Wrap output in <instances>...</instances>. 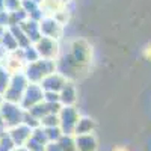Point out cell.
<instances>
[{
  "mask_svg": "<svg viewBox=\"0 0 151 151\" xmlns=\"http://www.w3.org/2000/svg\"><path fill=\"white\" fill-rule=\"evenodd\" d=\"M58 67H56V60H48V59H40L29 64L24 68V76L27 77L29 83H41L48 74L56 73Z\"/></svg>",
  "mask_w": 151,
  "mask_h": 151,
  "instance_id": "cell-1",
  "label": "cell"
},
{
  "mask_svg": "<svg viewBox=\"0 0 151 151\" xmlns=\"http://www.w3.org/2000/svg\"><path fill=\"white\" fill-rule=\"evenodd\" d=\"M27 85H29V80H27L26 76H24L23 71L12 73L11 74L9 85H8V89L3 94V100H5V101H9V103L20 104L21 98H23V94H24V91H26Z\"/></svg>",
  "mask_w": 151,
  "mask_h": 151,
  "instance_id": "cell-2",
  "label": "cell"
},
{
  "mask_svg": "<svg viewBox=\"0 0 151 151\" xmlns=\"http://www.w3.org/2000/svg\"><path fill=\"white\" fill-rule=\"evenodd\" d=\"M70 56L73 58V60L82 68H86L88 64L91 62V56H92V50L91 45L88 44V41L85 40H74L70 45Z\"/></svg>",
  "mask_w": 151,
  "mask_h": 151,
  "instance_id": "cell-3",
  "label": "cell"
},
{
  "mask_svg": "<svg viewBox=\"0 0 151 151\" xmlns=\"http://www.w3.org/2000/svg\"><path fill=\"white\" fill-rule=\"evenodd\" d=\"M0 113L5 119V125L6 129H12L18 124H23V116H24V110L21 109L20 104H15V103H9V101H5L2 106H0Z\"/></svg>",
  "mask_w": 151,
  "mask_h": 151,
  "instance_id": "cell-4",
  "label": "cell"
},
{
  "mask_svg": "<svg viewBox=\"0 0 151 151\" xmlns=\"http://www.w3.org/2000/svg\"><path fill=\"white\" fill-rule=\"evenodd\" d=\"M79 118H80V113L74 106H62V109L59 112V121H60L59 127H60L62 133L74 136V130H76Z\"/></svg>",
  "mask_w": 151,
  "mask_h": 151,
  "instance_id": "cell-5",
  "label": "cell"
},
{
  "mask_svg": "<svg viewBox=\"0 0 151 151\" xmlns=\"http://www.w3.org/2000/svg\"><path fill=\"white\" fill-rule=\"evenodd\" d=\"M44 89L41 88L40 83H29L27 88H26V91H24L23 94V98H21V101H20V106L23 110H29L32 109L33 106L36 104H40L44 101Z\"/></svg>",
  "mask_w": 151,
  "mask_h": 151,
  "instance_id": "cell-6",
  "label": "cell"
},
{
  "mask_svg": "<svg viewBox=\"0 0 151 151\" xmlns=\"http://www.w3.org/2000/svg\"><path fill=\"white\" fill-rule=\"evenodd\" d=\"M38 55L41 59H48V60H56L59 58V42L52 38L42 36L38 42L33 44Z\"/></svg>",
  "mask_w": 151,
  "mask_h": 151,
  "instance_id": "cell-7",
  "label": "cell"
},
{
  "mask_svg": "<svg viewBox=\"0 0 151 151\" xmlns=\"http://www.w3.org/2000/svg\"><path fill=\"white\" fill-rule=\"evenodd\" d=\"M40 30L41 35L45 38H52V40L59 41V38L62 36L64 32V26L52 15H45L41 21H40Z\"/></svg>",
  "mask_w": 151,
  "mask_h": 151,
  "instance_id": "cell-8",
  "label": "cell"
},
{
  "mask_svg": "<svg viewBox=\"0 0 151 151\" xmlns=\"http://www.w3.org/2000/svg\"><path fill=\"white\" fill-rule=\"evenodd\" d=\"M67 82H68V79L56 71V73L48 74L40 85L44 89V92H56V94H59L62 91V88L67 85Z\"/></svg>",
  "mask_w": 151,
  "mask_h": 151,
  "instance_id": "cell-9",
  "label": "cell"
},
{
  "mask_svg": "<svg viewBox=\"0 0 151 151\" xmlns=\"http://www.w3.org/2000/svg\"><path fill=\"white\" fill-rule=\"evenodd\" d=\"M32 132L33 130L30 127H27L26 124H18V125H15V127L9 129L8 134L12 139V142L15 144V147L20 148V147H24L27 144V141L30 139V136H32Z\"/></svg>",
  "mask_w": 151,
  "mask_h": 151,
  "instance_id": "cell-10",
  "label": "cell"
},
{
  "mask_svg": "<svg viewBox=\"0 0 151 151\" xmlns=\"http://www.w3.org/2000/svg\"><path fill=\"white\" fill-rule=\"evenodd\" d=\"M59 101L62 106H74L77 101V88L71 80H68L59 92Z\"/></svg>",
  "mask_w": 151,
  "mask_h": 151,
  "instance_id": "cell-11",
  "label": "cell"
},
{
  "mask_svg": "<svg viewBox=\"0 0 151 151\" xmlns=\"http://www.w3.org/2000/svg\"><path fill=\"white\" fill-rule=\"evenodd\" d=\"M20 27L23 29V32L26 33V36L29 38V41L32 42V44H35V42H38L42 38V35H41V30H40V23H36V21H33V20H26L23 24H20Z\"/></svg>",
  "mask_w": 151,
  "mask_h": 151,
  "instance_id": "cell-12",
  "label": "cell"
},
{
  "mask_svg": "<svg viewBox=\"0 0 151 151\" xmlns=\"http://www.w3.org/2000/svg\"><path fill=\"white\" fill-rule=\"evenodd\" d=\"M74 141H76V150L77 151H95L97 150V139L92 133L74 136Z\"/></svg>",
  "mask_w": 151,
  "mask_h": 151,
  "instance_id": "cell-13",
  "label": "cell"
},
{
  "mask_svg": "<svg viewBox=\"0 0 151 151\" xmlns=\"http://www.w3.org/2000/svg\"><path fill=\"white\" fill-rule=\"evenodd\" d=\"M95 127V122L88 118V116H80L77 121V125H76V130H74V136H79V134H89L92 133Z\"/></svg>",
  "mask_w": 151,
  "mask_h": 151,
  "instance_id": "cell-14",
  "label": "cell"
},
{
  "mask_svg": "<svg viewBox=\"0 0 151 151\" xmlns=\"http://www.w3.org/2000/svg\"><path fill=\"white\" fill-rule=\"evenodd\" d=\"M8 30L12 33V36L15 38V41H17V44H18L20 48H26V47H29V45L32 44V42L29 41V38L26 36V33L23 32V29H21L20 26H11Z\"/></svg>",
  "mask_w": 151,
  "mask_h": 151,
  "instance_id": "cell-15",
  "label": "cell"
},
{
  "mask_svg": "<svg viewBox=\"0 0 151 151\" xmlns=\"http://www.w3.org/2000/svg\"><path fill=\"white\" fill-rule=\"evenodd\" d=\"M0 47H2L8 55L12 53V52H15L17 48H20L18 44H17V41H15V38L12 36V33H11L9 30H6V33L3 35L2 41H0Z\"/></svg>",
  "mask_w": 151,
  "mask_h": 151,
  "instance_id": "cell-16",
  "label": "cell"
},
{
  "mask_svg": "<svg viewBox=\"0 0 151 151\" xmlns=\"http://www.w3.org/2000/svg\"><path fill=\"white\" fill-rule=\"evenodd\" d=\"M9 80H11V71L6 68L5 64L0 62V95H2V97H3L5 91L8 89Z\"/></svg>",
  "mask_w": 151,
  "mask_h": 151,
  "instance_id": "cell-17",
  "label": "cell"
},
{
  "mask_svg": "<svg viewBox=\"0 0 151 151\" xmlns=\"http://www.w3.org/2000/svg\"><path fill=\"white\" fill-rule=\"evenodd\" d=\"M23 59H24V64H26V65L33 64V62H36V60L41 59L33 44H30V45L26 47V48H23Z\"/></svg>",
  "mask_w": 151,
  "mask_h": 151,
  "instance_id": "cell-18",
  "label": "cell"
},
{
  "mask_svg": "<svg viewBox=\"0 0 151 151\" xmlns=\"http://www.w3.org/2000/svg\"><path fill=\"white\" fill-rule=\"evenodd\" d=\"M58 144L60 145L62 151H77L76 150V141L73 134H62V137L58 141Z\"/></svg>",
  "mask_w": 151,
  "mask_h": 151,
  "instance_id": "cell-19",
  "label": "cell"
},
{
  "mask_svg": "<svg viewBox=\"0 0 151 151\" xmlns=\"http://www.w3.org/2000/svg\"><path fill=\"white\" fill-rule=\"evenodd\" d=\"M59 113H48L41 119V127L42 129H52V127H59Z\"/></svg>",
  "mask_w": 151,
  "mask_h": 151,
  "instance_id": "cell-20",
  "label": "cell"
},
{
  "mask_svg": "<svg viewBox=\"0 0 151 151\" xmlns=\"http://www.w3.org/2000/svg\"><path fill=\"white\" fill-rule=\"evenodd\" d=\"M21 2L23 0H5L3 2V11L8 14H14V12L21 9Z\"/></svg>",
  "mask_w": 151,
  "mask_h": 151,
  "instance_id": "cell-21",
  "label": "cell"
},
{
  "mask_svg": "<svg viewBox=\"0 0 151 151\" xmlns=\"http://www.w3.org/2000/svg\"><path fill=\"white\" fill-rule=\"evenodd\" d=\"M40 6H41V5L35 3L33 0H23V2H21V9H23V11L27 14V17L32 14L33 11H36V9L40 8Z\"/></svg>",
  "mask_w": 151,
  "mask_h": 151,
  "instance_id": "cell-22",
  "label": "cell"
},
{
  "mask_svg": "<svg viewBox=\"0 0 151 151\" xmlns=\"http://www.w3.org/2000/svg\"><path fill=\"white\" fill-rule=\"evenodd\" d=\"M9 26H11V17L6 11H2L0 12V27L9 29Z\"/></svg>",
  "mask_w": 151,
  "mask_h": 151,
  "instance_id": "cell-23",
  "label": "cell"
},
{
  "mask_svg": "<svg viewBox=\"0 0 151 151\" xmlns=\"http://www.w3.org/2000/svg\"><path fill=\"white\" fill-rule=\"evenodd\" d=\"M44 101H45V103H50V104L60 103V101H59V94H56V92H45Z\"/></svg>",
  "mask_w": 151,
  "mask_h": 151,
  "instance_id": "cell-24",
  "label": "cell"
},
{
  "mask_svg": "<svg viewBox=\"0 0 151 151\" xmlns=\"http://www.w3.org/2000/svg\"><path fill=\"white\" fill-rule=\"evenodd\" d=\"M45 151H62V148L58 142H48L45 145Z\"/></svg>",
  "mask_w": 151,
  "mask_h": 151,
  "instance_id": "cell-25",
  "label": "cell"
},
{
  "mask_svg": "<svg viewBox=\"0 0 151 151\" xmlns=\"http://www.w3.org/2000/svg\"><path fill=\"white\" fill-rule=\"evenodd\" d=\"M0 130H8L6 125H5V119H3V116H2V113H0Z\"/></svg>",
  "mask_w": 151,
  "mask_h": 151,
  "instance_id": "cell-26",
  "label": "cell"
},
{
  "mask_svg": "<svg viewBox=\"0 0 151 151\" xmlns=\"http://www.w3.org/2000/svg\"><path fill=\"white\" fill-rule=\"evenodd\" d=\"M6 30H8V29H5V27H0V41H2V38H3V35L6 33Z\"/></svg>",
  "mask_w": 151,
  "mask_h": 151,
  "instance_id": "cell-27",
  "label": "cell"
},
{
  "mask_svg": "<svg viewBox=\"0 0 151 151\" xmlns=\"http://www.w3.org/2000/svg\"><path fill=\"white\" fill-rule=\"evenodd\" d=\"M56 2H59V3H62V5H67L70 0H56Z\"/></svg>",
  "mask_w": 151,
  "mask_h": 151,
  "instance_id": "cell-28",
  "label": "cell"
},
{
  "mask_svg": "<svg viewBox=\"0 0 151 151\" xmlns=\"http://www.w3.org/2000/svg\"><path fill=\"white\" fill-rule=\"evenodd\" d=\"M33 2H35V3H38V5H41V3L44 2V0H33Z\"/></svg>",
  "mask_w": 151,
  "mask_h": 151,
  "instance_id": "cell-29",
  "label": "cell"
},
{
  "mask_svg": "<svg viewBox=\"0 0 151 151\" xmlns=\"http://www.w3.org/2000/svg\"><path fill=\"white\" fill-rule=\"evenodd\" d=\"M2 103H3V97L0 95V106H2Z\"/></svg>",
  "mask_w": 151,
  "mask_h": 151,
  "instance_id": "cell-30",
  "label": "cell"
}]
</instances>
